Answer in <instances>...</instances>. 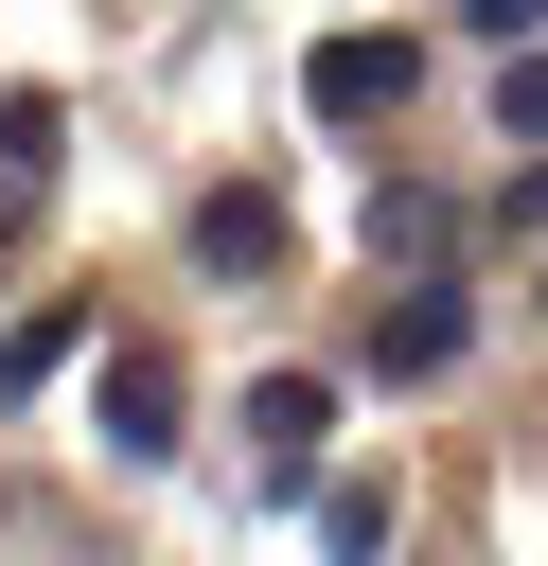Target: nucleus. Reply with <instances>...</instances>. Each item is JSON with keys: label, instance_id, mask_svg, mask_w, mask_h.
I'll return each mask as SVG.
<instances>
[{"label": "nucleus", "instance_id": "6e6552de", "mask_svg": "<svg viewBox=\"0 0 548 566\" xmlns=\"http://www.w3.org/2000/svg\"><path fill=\"white\" fill-rule=\"evenodd\" d=\"M71 336H88V318H71V301H35V318H18V336H0V389H35V371H53V354H71Z\"/></svg>", "mask_w": 548, "mask_h": 566}, {"label": "nucleus", "instance_id": "7ed1b4c3", "mask_svg": "<svg viewBox=\"0 0 548 566\" xmlns=\"http://www.w3.org/2000/svg\"><path fill=\"white\" fill-rule=\"evenodd\" d=\"M371 371H389V389L460 371V283H389V301H371Z\"/></svg>", "mask_w": 548, "mask_h": 566}, {"label": "nucleus", "instance_id": "f257e3e1", "mask_svg": "<svg viewBox=\"0 0 548 566\" xmlns=\"http://www.w3.org/2000/svg\"><path fill=\"white\" fill-rule=\"evenodd\" d=\"M88 442L141 478V460H177V354L159 336H106V371H88Z\"/></svg>", "mask_w": 548, "mask_h": 566}, {"label": "nucleus", "instance_id": "1a4fd4ad", "mask_svg": "<svg viewBox=\"0 0 548 566\" xmlns=\"http://www.w3.org/2000/svg\"><path fill=\"white\" fill-rule=\"evenodd\" d=\"M495 142H530V159H548V53H513V88H495Z\"/></svg>", "mask_w": 548, "mask_h": 566}, {"label": "nucleus", "instance_id": "39448f33", "mask_svg": "<svg viewBox=\"0 0 548 566\" xmlns=\"http://www.w3.org/2000/svg\"><path fill=\"white\" fill-rule=\"evenodd\" d=\"M194 265L212 283H265L283 265V195H194Z\"/></svg>", "mask_w": 548, "mask_h": 566}, {"label": "nucleus", "instance_id": "423d86ee", "mask_svg": "<svg viewBox=\"0 0 548 566\" xmlns=\"http://www.w3.org/2000/svg\"><path fill=\"white\" fill-rule=\"evenodd\" d=\"M442 230H460V212H442L424 177H389V195H371V248H389V265H407V248H442Z\"/></svg>", "mask_w": 548, "mask_h": 566}, {"label": "nucleus", "instance_id": "20e7f679", "mask_svg": "<svg viewBox=\"0 0 548 566\" xmlns=\"http://www.w3.org/2000/svg\"><path fill=\"white\" fill-rule=\"evenodd\" d=\"M318 424H336V389H318V371H265V389H247V442H265V495H301V478H318Z\"/></svg>", "mask_w": 548, "mask_h": 566}, {"label": "nucleus", "instance_id": "9d476101", "mask_svg": "<svg viewBox=\"0 0 548 566\" xmlns=\"http://www.w3.org/2000/svg\"><path fill=\"white\" fill-rule=\"evenodd\" d=\"M495 230H513V248H548V159H530V177L495 195Z\"/></svg>", "mask_w": 548, "mask_h": 566}, {"label": "nucleus", "instance_id": "f03ea898", "mask_svg": "<svg viewBox=\"0 0 548 566\" xmlns=\"http://www.w3.org/2000/svg\"><path fill=\"white\" fill-rule=\"evenodd\" d=\"M407 88H424L407 35H318V53H301V106H318V124H389Z\"/></svg>", "mask_w": 548, "mask_h": 566}, {"label": "nucleus", "instance_id": "0eeeda50", "mask_svg": "<svg viewBox=\"0 0 548 566\" xmlns=\"http://www.w3.org/2000/svg\"><path fill=\"white\" fill-rule=\"evenodd\" d=\"M318 548H336V566H371V548H389V495H371V478H336V495H318Z\"/></svg>", "mask_w": 548, "mask_h": 566}]
</instances>
